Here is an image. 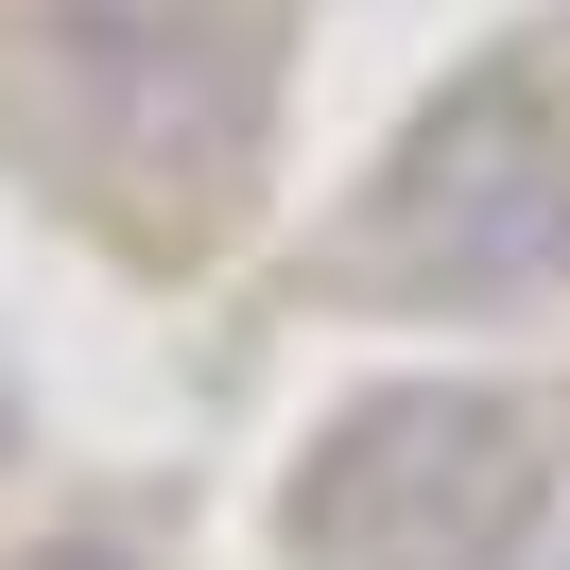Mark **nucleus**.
Here are the masks:
<instances>
[{
	"label": "nucleus",
	"mask_w": 570,
	"mask_h": 570,
	"mask_svg": "<svg viewBox=\"0 0 570 570\" xmlns=\"http://www.w3.org/2000/svg\"><path fill=\"white\" fill-rule=\"evenodd\" d=\"M553 501V397H363L294 466L312 570H501Z\"/></svg>",
	"instance_id": "nucleus-1"
},
{
	"label": "nucleus",
	"mask_w": 570,
	"mask_h": 570,
	"mask_svg": "<svg viewBox=\"0 0 570 570\" xmlns=\"http://www.w3.org/2000/svg\"><path fill=\"white\" fill-rule=\"evenodd\" d=\"M363 259L381 294H466V312H519V294L570 277V139H535L519 87H466V105L415 121V156L363 208Z\"/></svg>",
	"instance_id": "nucleus-2"
}]
</instances>
